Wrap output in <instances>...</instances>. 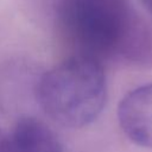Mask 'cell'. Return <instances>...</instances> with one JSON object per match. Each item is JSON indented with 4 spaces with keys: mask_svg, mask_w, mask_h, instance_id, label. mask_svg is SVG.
Returning a JSON list of instances; mask_svg holds the SVG:
<instances>
[{
    "mask_svg": "<svg viewBox=\"0 0 152 152\" xmlns=\"http://www.w3.org/2000/svg\"><path fill=\"white\" fill-rule=\"evenodd\" d=\"M58 23L80 53L135 59L147 50L146 31L128 0H58Z\"/></svg>",
    "mask_w": 152,
    "mask_h": 152,
    "instance_id": "obj_1",
    "label": "cell"
},
{
    "mask_svg": "<svg viewBox=\"0 0 152 152\" xmlns=\"http://www.w3.org/2000/svg\"><path fill=\"white\" fill-rule=\"evenodd\" d=\"M34 91L40 108L55 122L70 128L88 126L106 103L103 66L94 57L74 55L44 72Z\"/></svg>",
    "mask_w": 152,
    "mask_h": 152,
    "instance_id": "obj_2",
    "label": "cell"
},
{
    "mask_svg": "<svg viewBox=\"0 0 152 152\" xmlns=\"http://www.w3.org/2000/svg\"><path fill=\"white\" fill-rule=\"evenodd\" d=\"M7 152H63V146L46 124L21 116L7 135Z\"/></svg>",
    "mask_w": 152,
    "mask_h": 152,
    "instance_id": "obj_4",
    "label": "cell"
},
{
    "mask_svg": "<svg viewBox=\"0 0 152 152\" xmlns=\"http://www.w3.org/2000/svg\"><path fill=\"white\" fill-rule=\"evenodd\" d=\"M0 152H7V135L0 129Z\"/></svg>",
    "mask_w": 152,
    "mask_h": 152,
    "instance_id": "obj_5",
    "label": "cell"
},
{
    "mask_svg": "<svg viewBox=\"0 0 152 152\" xmlns=\"http://www.w3.org/2000/svg\"><path fill=\"white\" fill-rule=\"evenodd\" d=\"M118 120L135 145L152 148V83L127 93L118 106Z\"/></svg>",
    "mask_w": 152,
    "mask_h": 152,
    "instance_id": "obj_3",
    "label": "cell"
},
{
    "mask_svg": "<svg viewBox=\"0 0 152 152\" xmlns=\"http://www.w3.org/2000/svg\"><path fill=\"white\" fill-rule=\"evenodd\" d=\"M141 2L145 5V7L152 13V0H141Z\"/></svg>",
    "mask_w": 152,
    "mask_h": 152,
    "instance_id": "obj_6",
    "label": "cell"
}]
</instances>
